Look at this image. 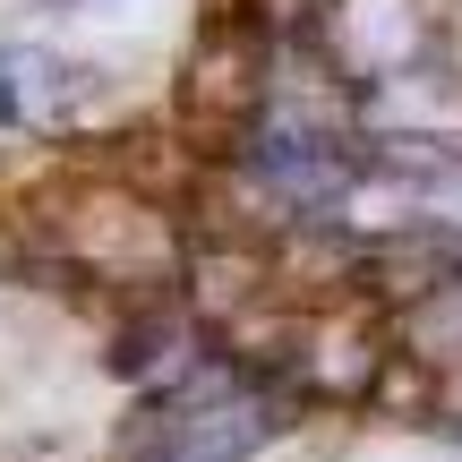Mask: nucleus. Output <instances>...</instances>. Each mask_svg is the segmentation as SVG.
Masks as SVG:
<instances>
[{"label":"nucleus","mask_w":462,"mask_h":462,"mask_svg":"<svg viewBox=\"0 0 462 462\" xmlns=\"http://www.w3.org/2000/svg\"><path fill=\"white\" fill-rule=\"evenodd\" d=\"M282 437V402L265 385H240L223 368L189 377L171 402H154L137 429V462H248Z\"/></svg>","instance_id":"obj_1"},{"label":"nucleus","mask_w":462,"mask_h":462,"mask_svg":"<svg viewBox=\"0 0 462 462\" xmlns=\"http://www.w3.org/2000/svg\"><path fill=\"white\" fill-rule=\"evenodd\" d=\"M334 51L360 86L394 78V69L420 60V9L411 0H343L334 9Z\"/></svg>","instance_id":"obj_3"},{"label":"nucleus","mask_w":462,"mask_h":462,"mask_svg":"<svg viewBox=\"0 0 462 462\" xmlns=\"http://www.w3.org/2000/svg\"><path fill=\"white\" fill-rule=\"evenodd\" d=\"M248 154H257V171L300 206H343V189L360 180V146H343V129H326V120H309V112H274Z\"/></svg>","instance_id":"obj_2"}]
</instances>
